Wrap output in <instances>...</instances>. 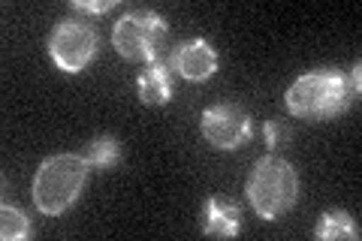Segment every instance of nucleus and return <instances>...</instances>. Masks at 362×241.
I'll use <instances>...</instances> for the list:
<instances>
[{
  "label": "nucleus",
  "instance_id": "nucleus-13",
  "mask_svg": "<svg viewBox=\"0 0 362 241\" xmlns=\"http://www.w3.org/2000/svg\"><path fill=\"white\" fill-rule=\"evenodd\" d=\"M73 6L82 9V13H109L115 6V0H76Z\"/></svg>",
  "mask_w": 362,
  "mask_h": 241
},
{
  "label": "nucleus",
  "instance_id": "nucleus-12",
  "mask_svg": "<svg viewBox=\"0 0 362 241\" xmlns=\"http://www.w3.org/2000/svg\"><path fill=\"white\" fill-rule=\"evenodd\" d=\"M25 235H28V217L18 208H13V205H4V208H0V238L18 241Z\"/></svg>",
  "mask_w": 362,
  "mask_h": 241
},
{
  "label": "nucleus",
  "instance_id": "nucleus-7",
  "mask_svg": "<svg viewBox=\"0 0 362 241\" xmlns=\"http://www.w3.org/2000/svg\"><path fill=\"white\" fill-rule=\"evenodd\" d=\"M173 70L187 82H206L218 70V54L206 40H187L173 52Z\"/></svg>",
  "mask_w": 362,
  "mask_h": 241
},
{
  "label": "nucleus",
  "instance_id": "nucleus-1",
  "mask_svg": "<svg viewBox=\"0 0 362 241\" xmlns=\"http://www.w3.org/2000/svg\"><path fill=\"white\" fill-rule=\"evenodd\" d=\"M299 196V175L284 157L266 154L257 160V166L247 178V199L263 221L284 217Z\"/></svg>",
  "mask_w": 362,
  "mask_h": 241
},
{
  "label": "nucleus",
  "instance_id": "nucleus-8",
  "mask_svg": "<svg viewBox=\"0 0 362 241\" xmlns=\"http://www.w3.org/2000/svg\"><path fill=\"white\" fill-rule=\"evenodd\" d=\"M202 229H206V235H223V238L239 235V205L223 202V199H209Z\"/></svg>",
  "mask_w": 362,
  "mask_h": 241
},
{
  "label": "nucleus",
  "instance_id": "nucleus-11",
  "mask_svg": "<svg viewBox=\"0 0 362 241\" xmlns=\"http://www.w3.org/2000/svg\"><path fill=\"white\" fill-rule=\"evenodd\" d=\"M118 154H121L118 142L112 139V136H100V139L88 145L85 160H88V166H112L118 160Z\"/></svg>",
  "mask_w": 362,
  "mask_h": 241
},
{
  "label": "nucleus",
  "instance_id": "nucleus-6",
  "mask_svg": "<svg viewBox=\"0 0 362 241\" xmlns=\"http://www.w3.org/2000/svg\"><path fill=\"white\" fill-rule=\"evenodd\" d=\"M199 130L214 148L233 151V148L245 145V139L251 136V118L239 102H218V106L202 112Z\"/></svg>",
  "mask_w": 362,
  "mask_h": 241
},
{
  "label": "nucleus",
  "instance_id": "nucleus-5",
  "mask_svg": "<svg viewBox=\"0 0 362 241\" xmlns=\"http://www.w3.org/2000/svg\"><path fill=\"white\" fill-rule=\"evenodd\" d=\"M49 54L64 73H82L97 54V30L82 18H64L49 37Z\"/></svg>",
  "mask_w": 362,
  "mask_h": 241
},
{
  "label": "nucleus",
  "instance_id": "nucleus-9",
  "mask_svg": "<svg viewBox=\"0 0 362 241\" xmlns=\"http://www.w3.org/2000/svg\"><path fill=\"white\" fill-rule=\"evenodd\" d=\"M169 94H173V85H169V70L166 64L157 57V61L139 76V100L145 106H163L169 102Z\"/></svg>",
  "mask_w": 362,
  "mask_h": 241
},
{
  "label": "nucleus",
  "instance_id": "nucleus-14",
  "mask_svg": "<svg viewBox=\"0 0 362 241\" xmlns=\"http://www.w3.org/2000/svg\"><path fill=\"white\" fill-rule=\"evenodd\" d=\"M281 136H284V130H281L275 121H269V124H266V145H269V148H278Z\"/></svg>",
  "mask_w": 362,
  "mask_h": 241
},
{
  "label": "nucleus",
  "instance_id": "nucleus-2",
  "mask_svg": "<svg viewBox=\"0 0 362 241\" xmlns=\"http://www.w3.org/2000/svg\"><path fill=\"white\" fill-rule=\"evenodd\" d=\"M85 154H54L33 175V202L42 214H61L78 199L88 178Z\"/></svg>",
  "mask_w": 362,
  "mask_h": 241
},
{
  "label": "nucleus",
  "instance_id": "nucleus-10",
  "mask_svg": "<svg viewBox=\"0 0 362 241\" xmlns=\"http://www.w3.org/2000/svg\"><path fill=\"white\" fill-rule=\"evenodd\" d=\"M317 238H326V241H335V238H356V226L350 221V214L344 211H332V214H323L320 223L314 229Z\"/></svg>",
  "mask_w": 362,
  "mask_h": 241
},
{
  "label": "nucleus",
  "instance_id": "nucleus-4",
  "mask_svg": "<svg viewBox=\"0 0 362 241\" xmlns=\"http://www.w3.org/2000/svg\"><path fill=\"white\" fill-rule=\"evenodd\" d=\"M166 42V21L148 13V9H139V13H127L115 30H112V45L121 57L127 61H157L160 49Z\"/></svg>",
  "mask_w": 362,
  "mask_h": 241
},
{
  "label": "nucleus",
  "instance_id": "nucleus-3",
  "mask_svg": "<svg viewBox=\"0 0 362 241\" xmlns=\"http://www.w3.org/2000/svg\"><path fill=\"white\" fill-rule=\"evenodd\" d=\"M350 102L347 78L338 70H317L305 73L287 90V109L296 118H332V114L344 112Z\"/></svg>",
  "mask_w": 362,
  "mask_h": 241
}]
</instances>
